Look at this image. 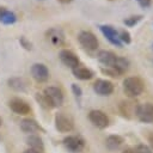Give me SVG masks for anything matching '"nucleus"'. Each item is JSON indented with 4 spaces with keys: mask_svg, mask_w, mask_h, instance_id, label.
<instances>
[{
    "mask_svg": "<svg viewBox=\"0 0 153 153\" xmlns=\"http://www.w3.org/2000/svg\"><path fill=\"white\" fill-rule=\"evenodd\" d=\"M143 88L145 84L139 76H128L123 81V91L130 98L140 96L143 92Z\"/></svg>",
    "mask_w": 153,
    "mask_h": 153,
    "instance_id": "obj_1",
    "label": "nucleus"
},
{
    "mask_svg": "<svg viewBox=\"0 0 153 153\" xmlns=\"http://www.w3.org/2000/svg\"><path fill=\"white\" fill-rule=\"evenodd\" d=\"M55 127L60 133H69L74 128V121L69 115L59 112L55 115Z\"/></svg>",
    "mask_w": 153,
    "mask_h": 153,
    "instance_id": "obj_2",
    "label": "nucleus"
},
{
    "mask_svg": "<svg viewBox=\"0 0 153 153\" xmlns=\"http://www.w3.org/2000/svg\"><path fill=\"white\" fill-rule=\"evenodd\" d=\"M63 146L72 153H80L85 147V140L79 135L66 136L62 141Z\"/></svg>",
    "mask_w": 153,
    "mask_h": 153,
    "instance_id": "obj_3",
    "label": "nucleus"
},
{
    "mask_svg": "<svg viewBox=\"0 0 153 153\" xmlns=\"http://www.w3.org/2000/svg\"><path fill=\"white\" fill-rule=\"evenodd\" d=\"M78 39L84 49L87 51H94L98 48V39L97 37L90 31H81L78 36Z\"/></svg>",
    "mask_w": 153,
    "mask_h": 153,
    "instance_id": "obj_4",
    "label": "nucleus"
},
{
    "mask_svg": "<svg viewBox=\"0 0 153 153\" xmlns=\"http://www.w3.org/2000/svg\"><path fill=\"white\" fill-rule=\"evenodd\" d=\"M135 116L142 123H153V104L143 103L137 105Z\"/></svg>",
    "mask_w": 153,
    "mask_h": 153,
    "instance_id": "obj_5",
    "label": "nucleus"
},
{
    "mask_svg": "<svg viewBox=\"0 0 153 153\" xmlns=\"http://www.w3.org/2000/svg\"><path fill=\"white\" fill-rule=\"evenodd\" d=\"M88 120L94 127L99 129H105L109 126V117L102 110H91L88 112Z\"/></svg>",
    "mask_w": 153,
    "mask_h": 153,
    "instance_id": "obj_6",
    "label": "nucleus"
},
{
    "mask_svg": "<svg viewBox=\"0 0 153 153\" xmlns=\"http://www.w3.org/2000/svg\"><path fill=\"white\" fill-rule=\"evenodd\" d=\"M43 93H44V94L49 98V100L53 103L54 108L62 105V103H63V94H62V91H61L59 87L49 86V87L44 88Z\"/></svg>",
    "mask_w": 153,
    "mask_h": 153,
    "instance_id": "obj_7",
    "label": "nucleus"
},
{
    "mask_svg": "<svg viewBox=\"0 0 153 153\" xmlns=\"http://www.w3.org/2000/svg\"><path fill=\"white\" fill-rule=\"evenodd\" d=\"M8 106L11 108V110L18 115H27L31 112V108L27 104V102H25L22 98H13L10 100Z\"/></svg>",
    "mask_w": 153,
    "mask_h": 153,
    "instance_id": "obj_8",
    "label": "nucleus"
},
{
    "mask_svg": "<svg viewBox=\"0 0 153 153\" xmlns=\"http://www.w3.org/2000/svg\"><path fill=\"white\" fill-rule=\"evenodd\" d=\"M31 75L38 82H44L49 78V71L43 63H33L31 66Z\"/></svg>",
    "mask_w": 153,
    "mask_h": 153,
    "instance_id": "obj_9",
    "label": "nucleus"
},
{
    "mask_svg": "<svg viewBox=\"0 0 153 153\" xmlns=\"http://www.w3.org/2000/svg\"><path fill=\"white\" fill-rule=\"evenodd\" d=\"M60 60L62 61L63 65H66L67 67H69L72 69L80 65L79 57L72 50H69V49H62L60 51Z\"/></svg>",
    "mask_w": 153,
    "mask_h": 153,
    "instance_id": "obj_10",
    "label": "nucleus"
},
{
    "mask_svg": "<svg viewBox=\"0 0 153 153\" xmlns=\"http://www.w3.org/2000/svg\"><path fill=\"white\" fill-rule=\"evenodd\" d=\"M93 90L99 96H109L114 92V84L105 79H98L93 84Z\"/></svg>",
    "mask_w": 153,
    "mask_h": 153,
    "instance_id": "obj_11",
    "label": "nucleus"
},
{
    "mask_svg": "<svg viewBox=\"0 0 153 153\" xmlns=\"http://www.w3.org/2000/svg\"><path fill=\"white\" fill-rule=\"evenodd\" d=\"M102 33L104 35V37L114 45L116 47H122V42L118 39V35H117V30L115 27H112L111 25H100L99 26Z\"/></svg>",
    "mask_w": 153,
    "mask_h": 153,
    "instance_id": "obj_12",
    "label": "nucleus"
},
{
    "mask_svg": "<svg viewBox=\"0 0 153 153\" xmlns=\"http://www.w3.org/2000/svg\"><path fill=\"white\" fill-rule=\"evenodd\" d=\"M45 36H47V39L56 47H61V45L65 44V33L61 29L51 27L47 31Z\"/></svg>",
    "mask_w": 153,
    "mask_h": 153,
    "instance_id": "obj_13",
    "label": "nucleus"
},
{
    "mask_svg": "<svg viewBox=\"0 0 153 153\" xmlns=\"http://www.w3.org/2000/svg\"><path fill=\"white\" fill-rule=\"evenodd\" d=\"M118 109H120V112L122 114L123 117L126 118H131L133 116L136 115V109H137V105L136 103H134L133 100H122L118 105Z\"/></svg>",
    "mask_w": 153,
    "mask_h": 153,
    "instance_id": "obj_14",
    "label": "nucleus"
},
{
    "mask_svg": "<svg viewBox=\"0 0 153 153\" xmlns=\"http://www.w3.org/2000/svg\"><path fill=\"white\" fill-rule=\"evenodd\" d=\"M117 55H115L112 51H109V50H100L97 55V59L98 61L103 65V66H111L114 67L116 61H117Z\"/></svg>",
    "mask_w": 153,
    "mask_h": 153,
    "instance_id": "obj_15",
    "label": "nucleus"
},
{
    "mask_svg": "<svg viewBox=\"0 0 153 153\" xmlns=\"http://www.w3.org/2000/svg\"><path fill=\"white\" fill-rule=\"evenodd\" d=\"M72 72H73V75L76 79H80V80H88L93 76V72L90 68H87L85 66H81V65L74 67L72 69Z\"/></svg>",
    "mask_w": 153,
    "mask_h": 153,
    "instance_id": "obj_16",
    "label": "nucleus"
},
{
    "mask_svg": "<svg viewBox=\"0 0 153 153\" xmlns=\"http://www.w3.org/2000/svg\"><path fill=\"white\" fill-rule=\"evenodd\" d=\"M20 129L24 131V133H36V131H39L42 130L41 126L35 121V120H31V118H25L20 122Z\"/></svg>",
    "mask_w": 153,
    "mask_h": 153,
    "instance_id": "obj_17",
    "label": "nucleus"
},
{
    "mask_svg": "<svg viewBox=\"0 0 153 153\" xmlns=\"http://www.w3.org/2000/svg\"><path fill=\"white\" fill-rule=\"evenodd\" d=\"M123 142H124V140H123L122 136H120V135H109L105 140V146L110 151H116L122 146Z\"/></svg>",
    "mask_w": 153,
    "mask_h": 153,
    "instance_id": "obj_18",
    "label": "nucleus"
},
{
    "mask_svg": "<svg viewBox=\"0 0 153 153\" xmlns=\"http://www.w3.org/2000/svg\"><path fill=\"white\" fill-rule=\"evenodd\" d=\"M17 20V17L13 12L8 11L6 7H0V22L2 24H13Z\"/></svg>",
    "mask_w": 153,
    "mask_h": 153,
    "instance_id": "obj_19",
    "label": "nucleus"
},
{
    "mask_svg": "<svg viewBox=\"0 0 153 153\" xmlns=\"http://www.w3.org/2000/svg\"><path fill=\"white\" fill-rule=\"evenodd\" d=\"M27 145L30 146L31 149H36V151H39V152H43L44 149V145H43V141L42 139L38 136V135H30L27 137Z\"/></svg>",
    "mask_w": 153,
    "mask_h": 153,
    "instance_id": "obj_20",
    "label": "nucleus"
},
{
    "mask_svg": "<svg viewBox=\"0 0 153 153\" xmlns=\"http://www.w3.org/2000/svg\"><path fill=\"white\" fill-rule=\"evenodd\" d=\"M8 86L16 91H25L26 90V81L22 78H12L8 80Z\"/></svg>",
    "mask_w": 153,
    "mask_h": 153,
    "instance_id": "obj_21",
    "label": "nucleus"
},
{
    "mask_svg": "<svg viewBox=\"0 0 153 153\" xmlns=\"http://www.w3.org/2000/svg\"><path fill=\"white\" fill-rule=\"evenodd\" d=\"M36 99H37V102L44 108V109H54V105H53V103L49 100V98L44 94V93H37L36 94Z\"/></svg>",
    "mask_w": 153,
    "mask_h": 153,
    "instance_id": "obj_22",
    "label": "nucleus"
},
{
    "mask_svg": "<svg viewBox=\"0 0 153 153\" xmlns=\"http://www.w3.org/2000/svg\"><path fill=\"white\" fill-rule=\"evenodd\" d=\"M100 71H102L103 74H106L111 78H118V76L122 75V73L120 71H117L115 67H111V66H102Z\"/></svg>",
    "mask_w": 153,
    "mask_h": 153,
    "instance_id": "obj_23",
    "label": "nucleus"
},
{
    "mask_svg": "<svg viewBox=\"0 0 153 153\" xmlns=\"http://www.w3.org/2000/svg\"><path fill=\"white\" fill-rule=\"evenodd\" d=\"M141 19H142V16H141V14H135V16H130V17L126 18V19L123 20V23H124L127 26H134V25H136Z\"/></svg>",
    "mask_w": 153,
    "mask_h": 153,
    "instance_id": "obj_24",
    "label": "nucleus"
},
{
    "mask_svg": "<svg viewBox=\"0 0 153 153\" xmlns=\"http://www.w3.org/2000/svg\"><path fill=\"white\" fill-rule=\"evenodd\" d=\"M117 35H118V39L121 41V42H123V43H126V44H129L130 42H131V38H130V33L127 31V30H120L118 32H117Z\"/></svg>",
    "mask_w": 153,
    "mask_h": 153,
    "instance_id": "obj_25",
    "label": "nucleus"
},
{
    "mask_svg": "<svg viewBox=\"0 0 153 153\" xmlns=\"http://www.w3.org/2000/svg\"><path fill=\"white\" fill-rule=\"evenodd\" d=\"M135 148V151H136V153H153L152 152V149L148 147V146H146V145H137V146H135L134 147Z\"/></svg>",
    "mask_w": 153,
    "mask_h": 153,
    "instance_id": "obj_26",
    "label": "nucleus"
},
{
    "mask_svg": "<svg viewBox=\"0 0 153 153\" xmlns=\"http://www.w3.org/2000/svg\"><path fill=\"white\" fill-rule=\"evenodd\" d=\"M72 91H73V93H74V96H75L76 98H80L81 94H82L81 87H80L79 85H76V84H72Z\"/></svg>",
    "mask_w": 153,
    "mask_h": 153,
    "instance_id": "obj_27",
    "label": "nucleus"
},
{
    "mask_svg": "<svg viewBox=\"0 0 153 153\" xmlns=\"http://www.w3.org/2000/svg\"><path fill=\"white\" fill-rule=\"evenodd\" d=\"M20 44H22L25 49H27V50L31 49V43H30L25 37H20Z\"/></svg>",
    "mask_w": 153,
    "mask_h": 153,
    "instance_id": "obj_28",
    "label": "nucleus"
},
{
    "mask_svg": "<svg viewBox=\"0 0 153 153\" xmlns=\"http://www.w3.org/2000/svg\"><path fill=\"white\" fill-rule=\"evenodd\" d=\"M136 1H137V4H139L141 7H143V8L151 6V0H136Z\"/></svg>",
    "mask_w": 153,
    "mask_h": 153,
    "instance_id": "obj_29",
    "label": "nucleus"
},
{
    "mask_svg": "<svg viewBox=\"0 0 153 153\" xmlns=\"http://www.w3.org/2000/svg\"><path fill=\"white\" fill-rule=\"evenodd\" d=\"M122 153H136V151H135L134 147H128V148H126Z\"/></svg>",
    "mask_w": 153,
    "mask_h": 153,
    "instance_id": "obj_30",
    "label": "nucleus"
},
{
    "mask_svg": "<svg viewBox=\"0 0 153 153\" xmlns=\"http://www.w3.org/2000/svg\"><path fill=\"white\" fill-rule=\"evenodd\" d=\"M148 142H149L151 149H153V133H151V134L148 135Z\"/></svg>",
    "mask_w": 153,
    "mask_h": 153,
    "instance_id": "obj_31",
    "label": "nucleus"
},
{
    "mask_svg": "<svg viewBox=\"0 0 153 153\" xmlns=\"http://www.w3.org/2000/svg\"><path fill=\"white\" fill-rule=\"evenodd\" d=\"M24 153H43V152H39V151H36V149H31V148H29V149H26Z\"/></svg>",
    "mask_w": 153,
    "mask_h": 153,
    "instance_id": "obj_32",
    "label": "nucleus"
},
{
    "mask_svg": "<svg viewBox=\"0 0 153 153\" xmlns=\"http://www.w3.org/2000/svg\"><path fill=\"white\" fill-rule=\"evenodd\" d=\"M59 2H61V4H68V2H72L73 0H57Z\"/></svg>",
    "mask_w": 153,
    "mask_h": 153,
    "instance_id": "obj_33",
    "label": "nucleus"
},
{
    "mask_svg": "<svg viewBox=\"0 0 153 153\" xmlns=\"http://www.w3.org/2000/svg\"><path fill=\"white\" fill-rule=\"evenodd\" d=\"M1 123H2V120H1V117H0V126H1Z\"/></svg>",
    "mask_w": 153,
    "mask_h": 153,
    "instance_id": "obj_34",
    "label": "nucleus"
}]
</instances>
